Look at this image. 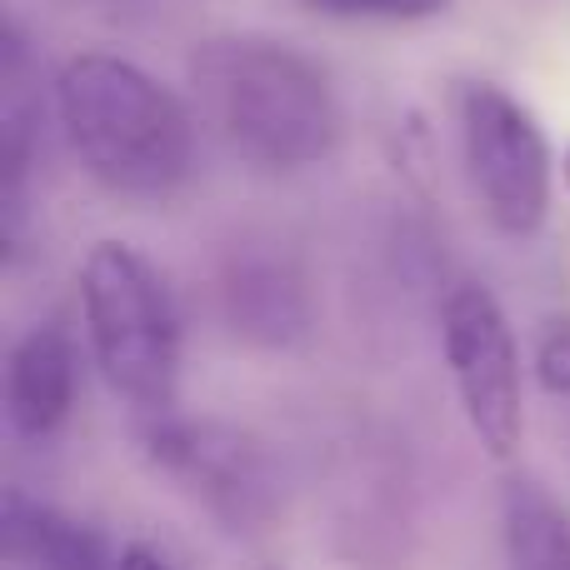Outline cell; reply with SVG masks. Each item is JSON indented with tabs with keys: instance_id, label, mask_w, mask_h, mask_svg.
<instances>
[{
	"instance_id": "obj_15",
	"label": "cell",
	"mask_w": 570,
	"mask_h": 570,
	"mask_svg": "<svg viewBox=\"0 0 570 570\" xmlns=\"http://www.w3.org/2000/svg\"><path fill=\"white\" fill-rule=\"evenodd\" d=\"M561 180H566V190H570V146H566V156H561Z\"/></svg>"
},
{
	"instance_id": "obj_13",
	"label": "cell",
	"mask_w": 570,
	"mask_h": 570,
	"mask_svg": "<svg viewBox=\"0 0 570 570\" xmlns=\"http://www.w3.org/2000/svg\"><path fill=\"white\" fill-rule=\"evenodd\" d=\"M535 381L546 395H570V321H551L535 345Z\"/></svg>"
},
{
	"instance_id": "obj_1",
	"label": "cell",
	"mask_w": 570,
	"mask_h": 570,
	"mask_svg": "<svg viewBox=\"0 0 570 570\" xmlns=\"http://www.w3.org/2000/svg\"><path fill=\"white\" fill-rule=\"evenodd\" d=\"M210 136L261 170L321 166L341 146V100L321 60L276 36H206L186 60Z\"/></svg>"
},
{
	"instance_id": "obj_11",
	"label": "cell",
	"mask_w": 570,
	"mask_h": 570,
	"mask_svg": "<svg viewBox=\"0 0 570 570\" xmlns=\"http://www.w3.org/2000/svg\"><path fill=\"white\" fill-rule=\"evenodd\" d=\"M501 541L511 570H570V511L531 475L501 485Z\"/></svg>"
},
{
	"instance_id": "obj_3",
	"label": "cell",
	"mask_w": 570,
	"mask_h": 570,
	"mask_svg": "<svg viewBox=\"0 0 570 570\" xmlns=\"http://www.w3.org/2000/svg\"><path fill=\"white\" fill-rule=\"evenodd\" d=\"M76 291L100 381L150 421L170 415L180 391V311L166 276L130 240H96Z\"/></svg>"
},
{
	"instance_id": "obj_4",
	"label": "cell",
	"mask_w": 570,
	"mask_h": 570,
	"mask_svg": "<svg viewBox=\"0 0 570 570\" xmlns=\"http://www.w3.org/2000/svg\"><path fill=\"white\" fill-rule=\"evenodd\" d=\"M455 136L471 196L495 236H541L556 196V150L535 110L495 80H465L455 90Z\"/></svg>"
},
{
	"instance_id": "obj_5",
	"label": "cell",
	"mask_w": 570,
	"mask_h": 570,
	"mask_svg": "<svg viewBox=\"0 0 570 570\" xmlns=\"http://www.w3.org/2000/svg\"><path fill=\"white\" fill-rule=\"evenodd\" d=\"M441 355L475 445L491 461H511L525 441V381L511 315L491 285H451L441 301Z\"/></svg>"
},
{
	"instance_id": "obj_6",
	"label": "cell",
	"mask_w": 570,
	"mask_h": 570,
	"mask_svg": "<svg viewBox=\"0 0 570 570\" xmlns=\"http://www.w3.org/2000/svg\"><path fill=\"white\" fill-rule=\"evenodd\" d=\"M146 451L156 471L180 481L216 521L230 531H256L276 515V475L271 461L246 431L220 421H180L176 411L150 421Z\"/></svg>"
},
{
	"instance_id": "obj_7",
	"label": "cell",
	"mask_w": 570,
	"mask_h": 570,
	"mask_svg": "<svg viewBox=\"0 0 570 570\" xmlns=\"http://www.w3.org/2000/svg\"><path fill=\"white\" fill-rule=\"evenodd\" d=\"M220 315L240 341L285 351L311 335V291L276 250H236L220 271Z\"/></svg>"
},
{
	"instance_id": "obj_10",
	"label": "cell",
	"mask_w": 570,
	"mask_h": 570,
	"mask_svg": "<svg viewBox=\"0 0 570 570\" xmlns=\"http://www.w3.org/2000/svg\"><path fill=\"white\" fill-rule=\"evenodd\" d=\"M0 541L10 566H46V570H116V556H106L100 535L86 521L56 511L46 501H30L10 485L0 511Z\"/></svg>"
},
{
	"instance_id": "obj_14",
	"label": "cell",
	"mask_w": 570,
	"mask_h": 570,
	"mask_svg": "<svg viewBox=\"0 0 570 570\" xmlns=\"http://www.w3.org/2000/svg\"><path fill=\"white\" fill-rule=\"evenodd\" d=\"M116 570H176L166 561V551H156L150 541H130L116 551Z\"/></svg>"
},
{
	"instance_id": "obj_9",
	"label": "cell",
	"mask_w": 570,
	"mask_h": 570,
	"mask_svg": "<svg viewBox=\"0 0 570 570\" xmlns=\"http://www.w3.org/2000/svg\"><path fill=\"white\" fill-rule=\"evenodd\" d=\"M40 136V70L20 20L0 30V216H6V256L20 250L26 226V180L36 166Z\"/></svg>"
},
{
	"instance_id": "obj_8",
	"label": "cell",
	"mask_w": 570,
	"mask_h": 570,
	"mask_svg": "<svg viewBox=\"0 0 570 570\" xmlns=\"http://www.w3.org/2000/svg\"><path fill=\"white\" fill-rule=\"evenodd\" d=\"M76 341L66 325L36 321L6 355V425L20 441H50L76 405Z\"/></svg>"
},
{
	"instance_id": "obj_2",
	"label": "cell",
	"mask_w": 570,
	"mask_h": 570,
	"mask_svg": "<svg viewBox=\"0 0 570 570\" xmlns=\"http://www.w3.org/2000/svg\"><path fill=\"white\" fill-rule=\"evenodd\" d=\"M70 156L120 200H170L196 170V110L146 66L80 50L50 80Z\"/></svg>"
},
{
	"instance_id": "obj_12",
	"label": "cell",
	"mask_w": 570,
	"mask_h": 570,
	"mask_svg": "<svg viewBox=\"0 0 570 570\" xmlns=\"http://www.w3.org/2000/svg\"><path fill=\"white\" fill-rule=\"evenodd\" d=\"M301 6L345 20H431L451 10L455 0H301Z\"/></svg>"
}]
</instances>
